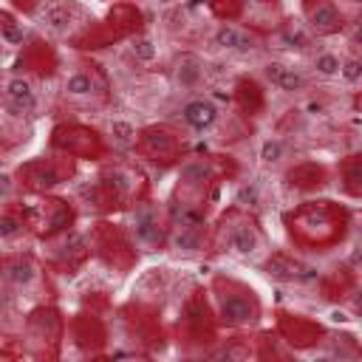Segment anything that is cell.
I'll return each instance as SVG.
<instances>
[{
    "label": "cell",
    "mask_w": 362,
    "mask_h": 362,
    "mask_svg": "<svg viewBox=\"0 0 362 362\" xmlns=\"http://www.w3.org/2000/svg\"><path fill=\"white\" fill-rule=\"evenodd\" d=\"M178 116H181V122H184L189 130L204 133V130H212V127H215V122H218V116H221V107L215 105L212 96H192V99H187V102L181 105Z\"/></svg>",
    "instance_id": "1"
},
{
    "label": "cell",
    "mask_w": 362,
    "mask_h": 362,
    "mask_svg": "<svg viewBox=\"0 0 362 362\" xmlns=\"http://www.w3.org/2000/svg\"><path fill=\"white\" fill-rule=\"evenodd\" d=\"M263 76L283 93H303L308 88V76L303 68H294L288 62H266L263 65Z\"/></svg>",
    "instance_id": "2"
},
{
    "label": "cell",
    "mask_w": 362,
    "mask_h": 362,
    "mask_svg": "<svg viewBox=\"0 0 362 362\" xmlns=\"http://www.w3.org/2000/svg\"><path fill=\"white\" fill-rule=\"evenodd\" d=\"M3 96H6V107L17 116L31 113L37 107V90L25 76H8L3 85Z\"/></svg>",
    "instance_id": "3"
},
{
    "label": "cell",
    "mask_w": 362,
    "mask_h": 362,
    "mask_svg": "<svg viewBox=\"0 0 362 362\" xmlns=\"http://www.w3.org/2000/svg\"><path fill=\"white\" fill-rule=\"evenodd\" d=\"M212 45L226 51V54H252L257 48V42L249 31H243L238 25H229V23H223L212 31Z\"/></svg>",
    "instance_id": "4"
},
{
    "label": "cell",
    "mask_w": 362,
    "mask_h": 362,
    "mask_svg": "<svg viewBox=\"0 0 362 362\" xmlns=\"http://www.w3.org/2000/svg\"><path fill=\"white\" fill-rule=\"evenodd\" d=\"M218 308H221L223 322H229V325H246L255 320V305L246 294H221Z\"/></svg>",
    "instance_id": "5"
},
{
    "label": "cell",
    "mask_w": 362,
    "mask_h": 362,
    "mask_svg": "<svg viewBox=\"0 0 362 362\" xmlns=\"http://www.w3.org/2000/svg\"><path fill=\"white\" fill-rule=\"evenodd\" d=\"M226 246H229V252L238 255V257H252V255L260 249V238H257L255 226H249V223H235V226H229V232H226Z\"/></svg>",
    "instance_id": "6"
},
{
    "label": "cell",
    "mask_w": 362,
    "mask_h": 362,
    "mask_svg": "<svg viewBox=\"0 0 362 362\" xmlns=\"http://www.w3.org/2000/svg\"><path fill=\"white\" fill-rule=\"evenodd\" d=\"M339 23H342V14H339V8H337L331 0H320V3L308 11V28L317 31V34L334 31Z\"/></svg>",
    "instance_id": "7"
},
{
    "label": "cell",
    "mask_w": 362,
    "mask_h": 362,
    "mask_svg": "<svg viewBox=\"0 0 362 362\" xmlns=\"http://www.w3.org/2000/svg\"><path fill=\"white\" fill-rule=\"evenodd\" d=\"M173 79H175L178 88L192 90V88H198L201 79H204V65H201L195 57H181V59L175 62V68H173Z\"/></svg>",
    "instance_id": "8"
},
{
    "label": "cell",
    "mask_w": 362,
    "mask_h": 362,
    "mask_svg": "<svg viewBox=\"0 0 362 362\" xmlns=\"http://www.w3.org/2000/svg\"><path fill=\"white\" fill-rule=\"evenodd\" d=\"M40 23L51 31H68L71 23H74V11L65 6V3H48L45 8H40Z\"/></svg>",
    "instance_id": "9"
},
{
    "label": "cell",
    "mask_w": 362,
    "mask_h": 362,
    "mask_svg": "<svg viewBox=\"0 0 362 362\" xmlns=\"http://www.w3.org/2000/svg\"><path fill=\"white\" fill-rule=\"evenodd\" d=\"M339 68H342V57L334 54V51H317L311 57V74L320 76V79H334L339 76Z\"/></svg>",
    "instance_id": "10"
},
{
    "label": "cell",
    "mask_w": 362,
    "mask_h": 362,
    "mask_svg": "<svg viewBox=\"0 0 362 362\" xmlns=\"http://www.w3.org/2000/svg\"><path fill=\"white\" fill-rule=\"evenodd\" d=\"M65 93L74 99H90L96 93V79L88 71H74L65 79Z\"/></svg>",
    "instance_id": "11"
},
{
    "label": "cell",
    "mask_w": 362,
    "mask_h": 362,
    "mask_svg": "<svg viewBox=\"0 0 362 362\" xmlns=\"http://www.w3.org/2000/svg\"><path fill=\"white\" fill-rule=\"evenodd\" d=\"M286 153H288L286 141H283V139H277V136H269V139H263V141H260L257 158H260L266 167H277V164H283Z\"/></svg>",
    "instance_id": "12"
},
{
    "label": "cell",
    "mask_w": 362,
    "mask_h": 362,
    "mask_svg": "<svg viewBox=\"0 0 362 362\" xmlns=\"http://www.w3.org/2000/svg\"><path fill=\"white\" fill-rule=\"evenodd\" d=\"M133 232L141 243H153L158 238V221L150 209H139L136 218H133Z\"/></svg>",
    "instance_id": "13"
},
{
    "label": "cell",
    "mask_w": 362,
    "mask_h": 362,
    "mask_svg": "<svg viewBox=\"0 0 362 362\" xmlns=\"http://www.w3.org/2000/svg\"><path fill=\"white\" fill-rule=\"evenodd\" d=\"M34 277H37L34 266H31L28 260H23V257H17V260H11V263L6 266V280H8L11 286H17V288L31 286V283H34Z\"/></svg>",
    "instance_id": "14"
},
{
    "label": "cell",
    "mask_w": 362,
    "mask_h": 362,
    "mask_svg": "<svg viewBox=\"0 0 362 362\" xmlns=\"http://www.w3.org/2000/svg\"><path fill=\"white\" fill-rule=\"evenodd\" d=\"M204 243V235L198 226H181L175 235H173V249L175 252H198Z\"/></svg>",
    "instance_id": "15"
},
{
    "label": "cell",
    "mask_w": 362,
    "mask_h": 362,
    "mask_svg": "<svg viewBox=\"0 0 362 362\" xmlns=\"http://www.w3.org/2000/svg\"><path fill=\"white\" fill-rule=\"evenodd\" d=\"M110 139H113L116 147L127 150V147L136 141V127H133L130 122H124V119H113V122H110Z\"/></svg>",
    "instance_id": "16"
},
{
    "label": "cell",
    "mask_w": 362,
    "mask_h": 362,
    "mask_svg": "<svg viewBox=\"0 0 362 362\" xmlns=\"http://www.w3.org/2000/svg\"><path fill=\"white\" fill-rule=\"evenodd\" d=\"M235 201H238L240 206L257 209L260 201H263V189H260V184H257V181H243V184L238 187V192H235Z\"/></svg>",
    "instance_id": "17"
},
{
    "label": "cell",
    "mask_w": 362,
    "mask_h": 362,
    "mask_svg": "<svg viewBox=\"0 0 362 362\" xmlns=\"http://www.w3.org/2000/svg\"><path fill=\"white\" fill-rule=\"evenodd\" d=\"M130 54H133V59L136 62H153L156 59V54H158V45L153 42V37H136L133 42H130Z\"/></svg>",
    "instance_id": "18"
},
{
    "label": "cell",
    "mask_w": 362,
    "mask_h": 362,
    "mask_svg": "<svg viewBox=\"0 0 362 362\" xmlns=\"http://www.w3.org/2000/svg\"><path fill=\"white\" fill-rule=\"evenodd\" d=\"M178 178H181L184 184L195 187V184H201V181H206V178H209V164H206V161H187V164L181 167Z\"/></svg>",
    "instance_id": "19"
},
{
    "label": "cell",
    "mask_w": 362,
    "mask_h": 362,
    "mask_svg": "<svg viewBox=\"0 0 362 362\" xmlns=\"http://www.w3.org/2000/svg\"><path fill=\"white\" fill-rule=\"evenodd\" d=\"M339 79L348 82V85L362 82V57H345L342 68H339Z\"/></svg>",
    "instance_id": "20"
},
{
    "label": "cell",
    "mask_w": 362,
    "mask_h": 362,
    "mask_svg": "<svg viewBox=\"0 0 362 362\" xmlns=\"http://www.w3.org/2000/svg\"><path fill=\"white\" fill-rule=\"evenodd\" d=\"M277 42L283 48H305L308 45V31H303V28H286V31H280Z\"/></svg>",
    "instance_id": "21"
},
{
    "label": "cell",
    "mask_w": 362,
    "mask_h": 362,
    "mask_svg": "<svg viewBox=\"0 0 362 362\" xmlns=\"http://www.w3.org/2000/svg\"><path fill=\"white\" fill-rule=\"evenodd\" d=\"M3 40H6V45H23V40H25V28L17 25L14 20H6V23H3Z\"/></svg>",
    "instance_id": "22"
},
{
    "label": "cell",
    "mask_w": 362,
    "mask_h": 362,
    "mask_svg": "<svg viewBox=\"0 0 362 362\" xmlns=\"http://www.w3.org/2000/svg\"><path fill=\"white\" fill-rule=\"evenodd\" d=\"M20 229H23V226H20V221H17L14 215H8V212H6V215L0 218V238H3V240H11Z\"/></svg>",
    "instance_id": "23"
},
{
    "label": "cell",
    "mask_w": 362,
    "mask_h": 362,
    "mask_svg": "<svg viewBox=\"0 0 362 362\" xmlns=\"http://www.w3.org/2000/svg\"><path fill=\"white\" fill-rule=\"evenodd\" d=\"M303 110H305L308 116H320V113L325 110V105H322V102H317V99H308V102L303 105Z\"/></svg>",
    "instance_id": "24"
},
{
    "label": "cell",
    "mask_w": 362,
    "mask_h": 362,
    "mask_svg": "<svg viewBox=\"0 0 362 362\" xmlns=\"http://www.w3.org/2000/svg\"><path fill=\"white\" fill-rule=\"evenodd\" d=\"M0 189H3V201H8V195H11V175L8 173L0 175Z\"/></svg>",
    "instance_id": "25"
},
{
    "label": "cell",
    "mask_w": 362,
    "mask_h": 362,
    "mask_svg": "<svg viewBox=\"0 0 362 362\" xmlns=\"http://www.w3.org/2000/svg\"><path fill=\"white\" fill-rule=\"evenodd\" d=\"M351 40H354L356 45H362V23H356V25H354V31H351Z\"/></svg>",
    "instance_id": "26"
},
{
    "label": "cell",
    "mask_w": 362,
    "mask_h": 362,
    "mask_svg": "<svg viewBox=\"0 0 362 362\" xmlns=\"http://www.w3.org/2000/svg\"><path fill=\"white\" fill-rule=\"evenodd\" d=\"M153 3H158V6H170V3H175V0H153Z\"/></svg>",
    "instance_id": "27"
}]
</instances>
